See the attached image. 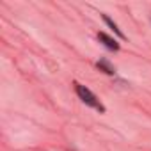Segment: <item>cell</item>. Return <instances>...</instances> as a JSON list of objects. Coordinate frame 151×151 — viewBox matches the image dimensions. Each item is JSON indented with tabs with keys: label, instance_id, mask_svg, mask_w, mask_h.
<instances>
[{
	"label": "cell",
	"instance_id": "obj_1",
	"mask_svg": "<svg viewBox=\"0 0 151 151\" xmlns=\"http://www.w3.org/2000/svg\"><path fill=\"white\" fill-rule=\"evenodd\" d=\"M75 91H77V94H78V98L87 105V107H91V109H94V110H98V112H105V107L101 105V101L96 98V94L91 91V89H87L86 86H82V84H75Z\"/></svg>",
	"mask_w": 151,
	"mask_h": 151
},
{
	"label": "cell",
	"instance_id": "obj_2",
	"mask_svg": "<svg viewBox=\"0 0 151 151\" xmlns=\"http://www.w3.org/2000/svg\"><path fill=\"white\" fill-rule=\"evenodd\" d=\"M98 39H100L109 50H112V52H117V50H119V43H117L114 37H110L109 34H105V32H98Z\"/></svg>",
	"mask_w": 151,
	"mask_h": 151
},
{
	"label": "cell",
	"instance_id": "obj_3",
	"mask_svg": "<svg viewBox=\"0 0 151 151\" xmlns=\"http://www.w3.org/2000/svg\"><path fill=\"white\" fill-rule=\"evenodd\" d=\"M96 68L100 69V71H103V73H107V75H114L116 73V69H114V66L107 60V59H100L98 62H96Z\"/></svg>",
	"mask_w": 151,
	"mask_h": 151
},
{
	"label": "cell",
	"instance_id": "obj_4",
	"mask_svg": "<svg viewBox=\"0 0 151 151\" xmlns=\"http://www.w3.org/2000/svg\"><path fill=\"white\" fill-rule=\"evenodd\" d=\"M101 18H103V22H105V23H107V25H109V27H110V29H112V30H114V32H116V34H117L119 37H121V39H124V34H123V32H121V30L117 29V25H116V23H114V22H112V20H110V18H109L107 14H103Z\"/></svg>",
	"mask_w": 151,
	"mask_h": 151
}]
</instances>
